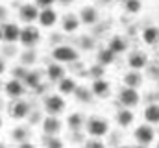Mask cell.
<instances>
[{"instance_id": "obj_32", "label": "cell", "mask_w": 159, "mask_h": 148, "mask_svg": "<svg viewBox=\"0 0 159 148\" xmlns=\"http://www.w3.org/2000/svg\"><path fill=\"white\" fill-rule=\"evenodd\" d=\"M11 72H13V78H19V80H24V76L28 74V71H26L24 67H15V69H13Z\"/></svg>"}, {"instance_id": "obj_25", "label": "cell", "mask_w": 159, "mask_h": 148, "mask_svg": "<svg viewBox=\"0 0 159 148\" xmlns=\"http://www.w3.org/2000/svg\"><path fill=\"white\" fill-rule=\"evenodd\" d=\"M85 120H87V118H85L81 113L76 111V113H70V115L67 117V126H69L72 132H78V130H81V128L85 126Z\"/></svg>"}, {"instance_id": "obj_24", "label": "cell", "mask_w": 159, "mask_h": 148, "mask_svg": "<svg viewBox=\"0 0 159 148\" xmlns=\"http://www.w3.org/2000/svg\"><path fill=\"white\" fill-rule=\"evenodd\" d=\"M76 81L72 80V78H69V76H63L59 81H57V91L61 93V95H72L74 91H76Z\"/></svg>"}, {"instance_id": "obj_30", "label": "cell", "mask_w": 159, "mask_h": 148, "mask_svg": "<svg viewBox=\"0 0 159 148\" xmlns=\"http://www.w3.org/2000/svg\"><path fill=\"white\" fill-rule=\"evenodd\" d=\"M104 69H106L104 65L96 63L94 67H91V69H89V76H93L94 80H96V78H102V76H104Z\"/></svg>"}, {"instance_id": "obj_8", "label": "cell", "mask_w": 159, "mask_h": 148, "mask_svg": "<svg viewBox=\"0 0 159 148\" xmlns=\"http://www.w3.org/2000/svg\"><path fill=\"white\" fill-rule=\"evenodd\" d=\"M39 7H37V4L34 2H28V4H22L20 6V9H19V19L22 21V22H26V24H34L37 19H39Z\"/></svg>"}, {"instance_id": "obj_27", "label": "cell", "mask_w": 159, "mask_h": 148, "mask_svg": "<svg viewBox=\"0 0 159 148\" xmlns=\"http://www.w3.org/2000/svg\"><path fill=\"white\" fill-rule=\"evenodd\" d=\"M22 81H24V85H26V87L35 89V87L41 83V74L39 72H30V71H28V74L24 76V80H22Z\"/></svg>"}, {"instance_id": "obj_22", "label": "cell", "mask_w": 159, "mask_h": 148, "mask_svg": "<svg viewBox=\"0 0 159 148\" xmlns=\"http://www.w3.org/2000/svg\"><path fill=\"white\" fill-rule=\"evenodd\" d=\"M115 56H117V54H115L109 46L100 48V50H98V54H96V63H100V65L107 67V65H111V63L115 61Z\"/></svg>"}, {"instance_id": "obj_15", "label": "cell", "mask_w": 159, "mask_h": 148, "mask_svg": "<svg viewBox=\"0 0 159 148\" xmlns=\"http://www.w3.org/2000/svg\"><path fill=\"white\" fill-rule=\"evenodd\" d=\"M39 24L43 28H52L56 22H57V11L54 7H44L39 11Z\"/></svg>"}, {"instance_id": "obj_33", "label": "cell", "mask_w": 159, "mask_h": 148, "mask_svg": "<svg viewBox=\"0 0 159 148\" xmlns=\"http://www.w3.org/2000/svg\"><path fill=\"white\" fill-rule=\"evenodd\" d=\"M56 2H57V0H35V4H37V7H39V9H44V7H52Z\"/></svg>"}, {"instance_id": "obj_31", "label": "cell", "mask_w": 159, "mask_h": 148, "mask_svg": "<svg viewBox=\"0 0 159 148\" xmlns=\"http://www.w3.org/2000/svg\"><path fill=\"white\" fill-rule=\"evenodd\" d=\"M87 93H91V89H85V87H76V91H74V95L78 96L80 100H87L89 98V95Z\"/></svg>"}, {"instance_id": "obj_34", "label": "cell", "mask_w": 159, "mask_h": 148, "mask_svg": "<svg viewBox=\"0 0 159 148\" xmlns=\"http://www.w3.org/2000/svg\"><path fill=\"white\" fill-rule=\"evenodd\" d=\"M35 61V52H26V54H22V63L24 65H30V63H34Z\"/></svg>"}, {"instance_id": "obj_41", "label": "cell", "mask_w": 159, "mask_h": 148, "mask_svg": "<svg viewBox=\"0 0 159 148\" xmlns=\"http://www.w3.org/2000/svg\"><path fill=\"white\" fill-rule=\"evenodd\" d=\"M156 145H157V146H159V141H157V143H156Z\"/></svg>"}, {"instance_id": "obj_40", "label": "cell", "mask_w": 159, "mask_h": 148, "mask_svg": "<svg viewBox=\"0 0 159 148\" xmlns=\"http://www.w3.org/2000/svg\"><path fill=\"white\" fill-rule=\"evenodd\" d=\"M0 89H2V81H0Z\"/></svg>"}, {"instance_id": "obj_12", "label": "cell", "mask_w": 159, "mask_h": 148, "mask_svg": "<svg viewBox=\"0 0 159 148\" xmlns=\"http://www.w3.org/2000/svg\"><path fill=\"white\" fill-rule=\"evenodd\" d=\"M78 17H80V21H81V24H85V26H93V24H96L98 19H100L98 9H96L94 6H83V7L80 9Z\"/></svg>"}, {"instance_id": "obj_21", "label": "cell", "mask_w": 159, "mask_h": 148, "mask_svg": "<svg viewBox=\"0 0 159 148\" xmlns=\"http://www.w3.org/2000/svg\"><path fill=\"white\" fill-rule=\"evenodd\" d=\"M144 122L152 124V126H159V104H148L144 108Z\"/></svg>"}, {"instance_id": "obj_6", "label": "cell", "mask_w": 159, "mask_h": 148, "mask_svg": "<svg viewBox=\"0 0 159 148\" xmlns=\"http://www.w3.org/2000/svg\"><path fill=\"white\" fill-rule=\"evenodd\" d=\"M43 108H44V111L48 115H59V113H63L65 111V100H63L61 93L59 95H48V96H44Z\"/></svg>"}, {"instance_id": "obj_17", "label": "cell", "mask_w": 159, "mask_h": 148, "mask_svg": "<svg viewBox=\"0 0 159 148\" xmlns=\"http://www.w3.org/2000/svg\"><path fill=\"white\" fill-rule=\"evenodd\" d=\"M141 39L144 44L148 46H156L159 44V26H146L141 34Z\"/></svg>"}, {"instance_id": "obj_16", "label": "cell", "mask_w": 159, "mask_h": 148, "mask_svg": "<svg viewBox=\"0 0 159 148\" xmlns=\"http://www.w3.org/2000/svg\"><path fill=\"white\" fill-rule=\"evenodd\" d=\"M61 130V120L57 118V115H48L43 118V132L48 135H57Z\"/></svg>"}, {"instance_id": "obj_13", "label": "cell", "mask_w": 159, "mask_h": 148, "mask_svg": "<svg viewBox=\"0 0 159 148\" xmlns=\"http://www.w3.org/2000/svg\"><path fill=\"white\" fill-rule=\"evenodd\" d=\"M91 93H93V96H96V98H106V96H109V93H111V83H109L107 80H104V78H96V80L91 83Z\"/></svg>"}, {"instance_id": "obj_43", "label": "cell", "mask_w": 159, "mask_h": 148, "mask_svg": "<svg viewBox=\"0 0 159 148\" xmlns=\"http://www.w3.org/2000/svg\"><path fill=\"white\" fill-rule=\"evenodd\" d=\"M0 108H2V102H0Z\"/></svg>"}, {"instance_id": "obj_3", "label": "cell", "mask_w": 159, "mask_h": 148, "mask_svg": "<svg viewBox=\"0 0 159 148\" xmlns=\"http://www.w3.org/2000/svg\"><path fill=\"white\" fill-rule=\"evenodd\" d=\"M117 98H119V104L120 106H124V108H137L139 106V102H141V95H139V91L135 89V87H128V85H124L122 89L119 91V95H117Z\"/></svg>"}, {"instance_id": "obj_19", "label": "cell", "mask_w": 159, "mask_h": 148, "mask_svg": "<svg viewBox=\"0 0 159 148\" xmlns=\"http://www.w3.org/2000/svg\"><path fill=\"white\" fill-rule=\"evenodd\" d=\"M80 24H81V21H80V17H76L74 13H69V15H65L61 19V28H63L65 34H74L80 28Z\"/></svg>"}, {"instance_id": "obj_2", "label": "cell", "mask_w": 159, "mask_h": 148, "mask_svg": "<svg viewBox=\"0 0 159 148\" xmlns=\"http://www.w3.org/2000/svg\"><path fill=\"white\" fill-rule=\"evenodd\" d=\"M156 135H157V133H156L154 126L148 124V122L137 126L135 132H133V139H135V143H139V145H143V146L154 145V143H156Z\"/></svg>"}, {"instance_id": "obj_28", "label": "cell", "mask_w": 159, "mask_h": 148, "mask_svg": "<svg viewBox=\"0 0 159 148\" xmlns=\"http://www.w3.org/2000/svg\"><path fill=\"white\" fill-rule=\"evenodd\" d=\"M11 139H13L15 143L22 145V143H26V139H28V132H26L24 128H15V130L11 132Z\"/></svg>"}, {"instance_id": "obj_20", "label": "cell", "mask_w": 159, "mask_h": 148, "mask_svg": "<svg viewBox=\"0 0 159 148\" xmlns=\"http://www.w3.org/2000/svg\"><path fill=\"white\" fill-rule=\"evenodd\" d=\"M143 81H144V78H143L141 71L129 69V72L124 74V85H128V87H135V89H139V87L143 85Z\"/></svg>"}, {"instance_id": "obj_26", "label": "cell", "mask_w": 159, "mask_h": 148, "mask_svg": "<svg viewBox=\"0 0 159 148\" xmlns=\"http://www.w3.org/2000/svg\"><path fill=\"white\" fill-rule=\"evenodd\" d=\"M122 6H124V11L126 13L137 15L143 9V0H122Z\"/></svg>"}, {"instance_id": "obj_35", "label": "cell", "mask_w": 159, "mask_h": 148, "mask_svg": "<svg viewBox=\"0 0 159 148\" xmlns=\"http://www.w3.org/2000/svg\"><path fill=\"white\" fill-rule=\"evenodd\" d=\"M85 146H104V141H100V137L98 139H89V141H85Z\"/></svg>"}, {"instance_id": "obj_1", "label": "cell", "mask_w": 159, "mask_h": 148, "mask_svg": "<svg viewBox=\"0 0 159 148\" xmlns=\"http://www.w3.org/2000/svg\"><path fill=\"white\" fill-rule=\"evenodd\" d=\"M85 130L91 137H104L109 133V122L102 117H89L85 120Z\"/></svg>"}, {"instance_id": "obj_11", "label": "cell", "mask_w": 159, "mask_h": 148, "mask_svg": "<svg viewBox=\"0 0 159 148\" xmlns=\"http://www.w3.org/2000/svg\"><path fill=\"white\" fill-rule=\"evenodd\" d=\"M9 115L15 118V120H22L30 115V104L26 100H20V98H15V102L11 104L9 108Z\"/></svg>"}, {"instance_id": "obj_37", "label": "cell", "mask_w": 159, "mask_h": 148, "mask_svg": "<svg viewBox=\"0 0 159 148\" xmlns=\"http://www.w3.org/2000/svg\"><path fill=\"white\" fill-rule=\"evenodd\" d=\"M57 2H59L61 6H69V4H72L74 0H57Z\"/></svg>"}, {"instance_id": "obj_23", "label": "cell", "mask_w": 159, "mask_h": 148, "mask_svg": "<svg viewBox=\"0 0 159 148\" xmlns=\"http://www.w3.org/2000/svg\"><path fill=\"white\" fill-rule=\"evenodd\" d=\"M107 46H109L115 54H124V52L128 50V41H126V37H122V35H113L109 39Z\"/></svg>"}, {"instance_id": "obj_5", "label": "cell", "mask_w": 159, "mask_h": 148, "mask_svg": "<svg viewBox=\"0 0 159 148\" xmlns=\"http://www.w3.org/2000/svg\"><path fill=\"white\" fill-rule=\"evenodd\" d=\"M41 39V32L39 28H35L34 24H28L24 28H20V35H19V43L24 48H34Z\"/></svg>"}, {"instance_id": "obj_29", "label": "cell", "mask_w": 159, "mask_h": 148, "mask_svg": "<svg viewBox=\"0 0 159 148\" xmlns=\"http://www.w3.org/2000/svg\"><path fill=\"white\" fill-rule=\"evenodd\" d=\"M43 145L44 146H63V141L61 139H57L56 135H44V139H43Z\"/></svg>"}, {"instance_id": "obj_14", "label": "cell", "mask_w": 159, "mask_h": 148, "mask_svg": "<svg viewBox=\"0 0 159 148\" xmlns=\"http://www.w3.org/2000/svg\"><path fill=\"white\" fill-rule=\"evenodd\" d=\"M135 120V113L131 111V108H120L117 113H115V122L119 124L120 128H129Z\"/></svg>"}, {"instance_id": "obj_39", "label": "cell", "mask_w": 159, "mask_h": 148, "mask_svg": "<svg viewBox=\"0 0 159 148\" xmlns=\"http://www.w3.org/2000/svg\"><path fill=\"white\" fill-rule=\"evenodd\" d=\"M0 128H2V117H0Z\"/></svg>"}, {"instance_id": "obj_18", "label": "cell", "mask_w": 159, "mask_h": 148, "mask_svg": "<svg viewBox=\"0 0 159 148\" xmlns=\"http://www.w3.org/2000/svg\"><path fill=\"white\" fill-rule=\"evenodd\" d=\"M65 67H63V63H59V61H54V63H50L48 67H46V78L50 80V81H59L63 76H65Z\"/></svg>"}, {"instance_id": "obj_7", "label": "cell", "mask_w": 159, "mask_h": 148, "mask_svg": "<svg viewBox=\"0 0 159 148\" xmlns=\"http://www.w3.org/2000/svg\"><path fill=\"white\" fill-rule=\"evenodd\" d=\"M20 35V28L15 22H2L0 24V41L4 43H17Z\"/></svg>"}, {"instance_id": "obj_36", "label": "cell", "mask_w": 159, "mask_h": 148, "mask_svg": "<svg viewBox=\"0 0 159 148\" xmlns=\"http://www.w3.org/2000/svg\"><path fill=\"white\" fill-rule=\"evenodd\" d=\"M6 17H7V9H6L4 6H0V22L6 21Z\"/></svg>"}, {"instance_id": "obj_42", "label": "cell", "mask_w": 159, "mask_h": 148, "mask_svg": "<svg viewBox=\"0 0 159 148\" xmlns=\"http://www.w3.org/2000/svg\"><path fill=\"white\" fill-rule=\"evenodd\" d=\"M0 146H4V145H2V143H0Z\"/></svg>"}, {"instance_id": "obj_38", "label": "cell", "mask_w": 159, "mask_h": 148, "mask_svg": "<svg viewBox=\"0 0 159 148\" xmlns=\"http://www.w3.org/2000/svg\"><path fill=\"white\" fill-rule=\"evenodd\" d=\"M4 72H6V63L0 59V74H4Z\"/></svg>"}, {"instance_id": "obj_10", "label": "cell", "mask_w": 159, "mask_h": 148, "mask_svg": "<svg viewBox=\"0 0 159 148\" xmlns=\"http://www.w3.org/2000/svg\"><path fill=\"white\" fill-rule=\"evenodd\" d=\"M128 67L129 69H135V71H143L148 67V56L146 52L143 50H133L129 56H128Z\"/></svg>"}, {"instance_id": "obj_4", "label": "cell", "mask_w": 159, "mask_h": 148, "mask_svg": "<svg viewBox=\"0 0 159 148\" xmlns=\"http://www.w3.org/2000/svg\"><path fill=\"white\" fill-rule=\"evenodd\" d=\"M52 58L59 63H74L80 58V54L76 48H72L69 44H59L52 50Z\"/></svg>"}, {"instance_id": "obj_9", "label": "cell", "mask_w": 159, "mask_h": 148, "mask_svg": "<svg viewBox=\"0 0 159 148\" xmlns=\"http://www.w3.org/2000/svg\"><path fill=\"white\" fill-rule=\"evenodd\" d=\"M4 91H6V95H7L9 98L15 100V98H20V96L26 93V85H24L22 80H19V78H11L9 81H6Z\"/></svg>"}]
</instances>
